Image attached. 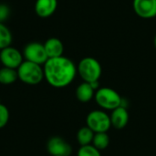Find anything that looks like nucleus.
<instances>
[{"instance_id":"obj_1","label":"nucleus","mask_w":156,"mask_h":156,"mask_svg":"<svg viewBox=\"0 0 156 156\" xmlns=\"http://www.w3.org/2000/svg\"><path fill=\"white\" fill-rule=\"evenodd\" d=\"M44 78L54 88H65L75 79L77 67L74 62L64 56L48 58L43 65Z\"/></svg>"},{"instance_id":"obj_2","label":"nucleus","mask_w":156,"mask_h":156,"mask_svg":"<svg viewBox=\"0 0 156 156\" xmlns=\"http://www.w3.org/2000/svg\"><path fill=\"white\" fill-rule=\"evenodd\" d=\"M102 69L101 63L94 58H83L78 64L77 73L83 80L84 82L91 83L99 81L101 76Z\"/></svg>"},{"instance_id":"obj_3","label":"nucleus","mask_w":156,"mask_h":156,"mask_svg":"<svg viewBox=\"0 0 156 156\" xmlns=\"http://www.w3.org/2000/svg\"><path fill=\"white\" fill-rule=\"evenodd\" d=\"M18 79L27 85H37L44 78V70L41 65L25 60L16 69Z\"/></svg>"},{"instance_id":"obj_4","label":"nucleus","mask_w":156,"mask_h":156,"mask_svg":"<svg viewBox=\"0 0 156 156\" xmlns=\"http://www.w3.org/2000/svg\"><path fill=\"white\" fill-rule=\"evenodd\" d=\"M94 99L101 108L108 111H113L114 109L122 106V98L121 95L115 90L107 87L97 90Z\"/></svg>"},{"instance_id":"obj_5","label":"nucleus","mask_w":156,"mask_h":156,"mask_svg":"<svg viewBox=\"0 0 156 156\" xmlns=\"http://www.w3.org/2000/svg\"><path fill=\"white\" fill-rule=\"evenodd\" d=\"M87 126L97 133H107L112 127L111 118L105 112L101 110H94L90 112L86 118Z\"/></svg>"},{"instance_id":"obj_6","label":"nucleus","mask_w":156,"mask_h":156,"mask_svg":"<svg viewBox=\"0 0 156 156\" xmlns=\"http://www.w3.org/2000/svg\"><path fill=\"white\" fill-rule=\"evenodd\" d=\"M23 57L26 58V60L41 65V66L44 65L48 59V57L44 48V44L39 43V42L28 43L24 48Z\"/></svg>"},{"instance_id":"obj_7","label":"nucleus","mask_w":156,"mask_h":156,"mask_svg":"<svg viewBox=\"0 0 156 156\" xmlns=\"http://www.w3.org/2000/svg\"><path fill=\"white\" fill-rule=\"evenodd\" d=\"M23 58L24 57L21 52L17 48L11 46L0 50V61L5 68L17 69L24 61Z\"/></svg>"},{"instance_id":"obj_8","label":"nucleus","mask_w":156,"mask_h":156,"mask_svg":"<svg viewBox=\"0 0 156 156\" xmlns=\"http://www.w3.org/2000/svg\"><path fill=\"white\" fill-rule=\"evenodd\" d=\"M47 150L51 156H70L72 154L71 145L58 136L51 137L48 141Z\"/></svg>"},{"instance_id":"obj_9","label":"nucleus","mask_w":156,"mask_h":156,"mask_svg":"<svg viewBox=\"0 0 156 156\" xmlns=\"http://www.w3.org/2000/svg\"><path fill=\"white\" fill-rule=\"evenodd\" d=\"M135 14L144 19L156 17V0H133Z\"/></svg>"},{"instance_id":"obj_10","label":"nucleus","mask_w":156,"mask_h":156,"mask_svg":"<svg viewBox=\"0 0 156 156\" xmlns=\"http://www.w3.org/2000/svg\"><path fill=\"white\" fill-rule=\"evenodd\" d=\"M58 7V0H37L35 3V12L42 18L51 16Z\"/></svg>"},{"instance_id":"obj_11","label":"nucleus","mask_w":156,"mask_h":156,"mask_svg":"<svg viewBox=\"0 0 156 156\" xmlns=\"http://www.w3.org/2000/svg\"><path fill=\"white\" fill-rule=\"evenodd\" d=\"M110 118L112 127L118 130L123 129L129 122V112L127 108L120 106L114 109L113 111H112Z\"/></svg>"},{"instance_id":"obj_12","label":"nucleus","mask_w":156,"mask_h":156,"mask_svg":"<svg viewBox=\"0 0 156 156\" xmlns=\"http://www.w3.org/2000/svg\"><path fill=\"white\" fill-rule=\"evenodd\" d=\"M44 48L48 58H58L63 56L64 46L60 39L57 37H50L44 43Z\"/></svg>"},{"instance_id":"obj_13","label":"nucleus","mask_w":156,"mask_h":156,"mask_svg":"<svg viewBox=\"0 0 156 156\" xmlns=\"http://www.w3.org/2000/svg\"><path fill=\"white\" fill-rule=\"evenodd\" d=\"M96 90L91 87L90 83L82 82L76 89V97L80 102H89L94 98Z\"/></svg>"},{"instance_id":"obj_14","label":"nucleus","mask_w":156,"mask_h":156,"mask_svg":"<svg viewBox=\"0 0 156 156\" xmlns=\"http://www.w3.org/2000/svg\"><path fill=\"white\" fill-rule=\"evenodd\" d=\"M18 79L16 69L3 67L0 69V83L2 85L13 84Z\"/></svg>"},{"instance_id":"obj_15","label":"nucleus","mask_w":156,"mask_h":156,"mask_svg":"<svg viewBox=\"0 0 156 156\" xmlns=\"http://www.w3.org/2000/svg\"><path fill=\"white\" fill-rule=\"evenodd\" d=\"M94 134H95V133L92 130H90L88 126L81 127L77 133L78 143L80 144V146L91 144Z\"/></svg>"},{"instance_id":"obj_16","label":"nucleus","mask_w":156,"mask_h":156,"mask_svg":"<svg viewBox=\"0 0 156 156\" xmlns=\"http://www.w3.org/2000/svg\"><path fill=\"white\" fill-rule=\"evenodd\" d=\"M13 36L9 28L4 24L0 23V50L11 46Z\"/></svg>"},{"instance_id":"obj_17","label":"nucleus","mask_w":156,"mask_h":156,"mask_svg":"<svg viewBox=\"0 0 156 156\" xmlns=\"http://www.w3.org/2000/svg\"><path fill=\"white\" fill-rule=\"evenodd\" d=\"M110 144V137L107 133H97L94 134L92 145L99 151L105 150Z\"/></svg>"},{"instance_id":"obj_18","label":"nucleus","mask_w":156,"mask_h":156,"mask_svg":"<svg viewBox=\"0 0 156 156\" xmlns=\"http://www.w3.org/2000/svg\"><path fill=\"white\" fill-rule=\"evenodd\" d=\"M77 156H101V151L95 148L92 144L80 146Z\"/></svg>"},{"instance_id":"obj_19","label":"nucleus","mask_w":156,"mask_h":156,"mask_svg":"<svg viewBox=\"0 0 156 156\" xmlns=\"http://www.w3.org/2000/svg\"><path fill=\"white\" fill-rule=\"evenodd\" d=\"M9 121V111L4 104L0 103V129L4 128Z\"/></svg>"},{"instance_id":"obj_20","label":"nucleus","mask_w":156,"mask_h":156,"mask_svg":"<svg viewBox=\"0 0 156 156\" xmlns=\"http://www.w3.org/2000/svg\"><path fill=\"white\" fill-rule=\"evenodd\" d=\"M10 14V7L5 4H0V23H4L6 19H8Z\"/></svg>"},{"instance_id":"obj_21","label":"nucleus","mask_w":156,"mask_h":156,"mask_svg":"<svg viewBox=\"0 0 156 156\" xmlns=\"http://www.w3.org/2000/svg\"><path fill=\"white\" fill-rule=\"evenodd\" d=\"M154 47H155V48H156V35H155V37H154Z\"/></svg>"}]
</instances>
